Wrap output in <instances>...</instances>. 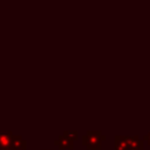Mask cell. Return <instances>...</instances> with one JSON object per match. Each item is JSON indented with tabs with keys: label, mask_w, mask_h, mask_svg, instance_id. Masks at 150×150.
<instances>
[{
	"label": "cell",
	"mask_w": 150,
	"mask_h": 150,
	"mask_svg": "<svg viewBox=\"0 0 150 150\" xmlns=\"http://www.w3.org/2000/svg\"><path fill=\"white\" fill-rule=\"evenodd\" d=\"M127 150H142V142L138 138H127Z\"/></svg>",
	"instance_id": "6da1fadb"
},
{
	"label": "cell",
	"mask_w": 150,
	"mask_h": 150,
	"mask_svg": "<svg viewBox=\"0 0 150 150\" xmlns=\"http://www.w3.org/2000/svg\"><path fill=\"white\" fill-rule=\"evenodd\" d=\"M144 139H145L146 141L148 142V144H149V145H150V132L147 134V135L145 136V137H144Z\"/></svg>",
	"instance_id": "7a4b0ae2"
}]
</instances>
